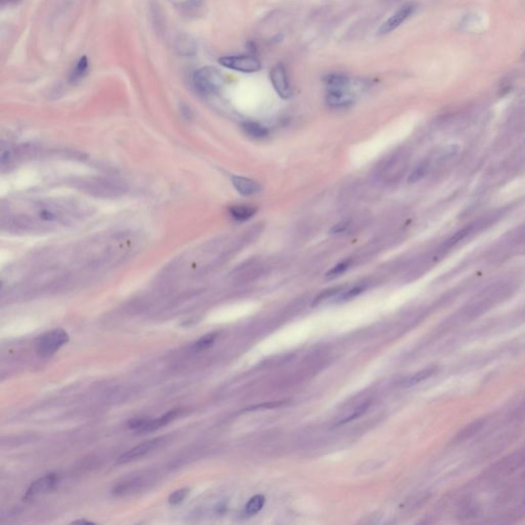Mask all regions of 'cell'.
I'll use <instances>...</instances> for the list:
<instances>
[{"label": "cell", "mask_w": 525, "mask_h": 525, "mask_svg": "<svg viewBox=\"0 0 525 525\" xmlns=\"http://www.w3.org/2000/svg\"><path fill=\"white\" fill-rule=\"evenodd\" d=\"M193 84L200 94L208 96L221 89L224 84V78L218 69L213 67H203L195 72Z\"/></svg>", "instance_id": "obj_1"}, {"label": "cell", "mask_w": 525, "mask_h": 525, "mask_svg": "<svg viewBox=\"0 0 525 525\" xmlns=\"http://www.w3.org/2000/svg\"><path fill=\"white\" fill-rule=\"evenodd\" d=\"M69 342V335L62 328L45 333L40 336L35 344L36 353L41 358H48L53 356L60 348Z\"/></svg>", "instance_id": "obj_2"}, {"label": "cell", "mask_w": 525, "mask_h": 525, "mask_svg": "<svg viewBox=\"0 0 525 525\" xmlns=\"http://www.w3.org/2000/svg\"><path fill=\"white\" fill-rule=\"evenodd\" d=\"M219 63L226 68L242 73H254L261 69L260 60L251 55L225 56L220 58Z\"/></svg>", "instance_id": "obj_3"}, {"label": "cell", "mask_w": 525, "mask_h": 525, "mask_svg": "<svg viewBox=\"0 0 525 525\" xmlns=\"http://www.w3.org/2000/svg\"><path fill=\"white\" fill-rule=\"evenodd\" d=\"M181 413V409H171L166 415L160 418L154 420H145V419H137L132 420L128 423V427L135 430L137 433H146V432H153L163 426L168 425L169 421L176 419Z\"/></svg>", "instance_id": "obj_4"}, {"label": "cell", "mask_w": 525, "mask_h": 525, "mask_svg": "<svg viewBox=\"0 0 525 525\" xmlns=\"http://www.w3.org/2000/svg\"><path fill=\"white\" fill-rule=\"evenodd\" d=\"M166 440H167L166 438L159 437V438H154V439H150L148 441L143 442V443H141L140 445L131 448L130 450L126 451V454L120 456L117 460V464H127V462H130L132 461H136L138 459L145 457L146 455L150 454L152 450L156 449L160 445H162L164 442H166Z\"/></svg>", "instance_id": "obj_5"}, {"label": "cell", "mask_w": 525, "mask_h": 525, "mask_svg": "<svg viewBox=\"0 0 525 525\" xmlns=\"http://www.w3.org/2000/svg\"><path fill=\"white\" fill-rule=\"evenodd\" d=\"M88 188V191L91 194H95L97 196H116L117 194H121L123 191V185L118 184L115 181L99 179L92 180L84 185Z\"/></svg>", "instance_id": "obj_6"}, {"label": "cell", "mask_w": 525, "mask_h": 525, "mask_svg": "<svg viewBox=\"0 0 525 525\" xmlns=\"http://www.w3.org/2000/svg\"><path fill=\"white\" fill-rule=\"evenodd\" d=\"M272 85L280 98L288 99L292 96V88L288 80L287 72L282 64H277L270 72Z\"/></svg>", "instance_id": "obj_7"}, {"label": "cell", "mask_w": 525, "mask_h": 525, "mask_svg": "<svg viewBox=\"0 0 525 525\" xmlns=\"http://www.w3.org/2000/svg\"><path fill=\"white\" fill-rule=\"evenodd\" d=\"M415 9H416V6L413 3H407V4H404L403 6H401L397 12H395L382 26L379 27L378 34L386 35L392 32V31H394L399 26H401V24H403L405 21L414 14Z\"/></svg>", "instance_id": "obj_8"}, {"label": "cell", "mask_w": 525, "mask_h": 525, "mask_svg": "<svg viewBox=\"0 0 525 525\" xmlns=\"http://www.w3.org/2000/svg\"><path fill=\"white\" fill-rule=\"evenodd\" d=\"M58 479H59L58 475L53 474V473L37 479L30 485V487L26 491L24 500L32 501L38 498L39 496L43 495V493H46L47 491L51 490L57 485Z\"/></svg>", "instance_id": "obj_9"}, {"label": "cell", "mask_w": 525, "mask_h": 525, "mask_svg": "<svg viewBox=\"0 0 525 525\" xmlns=\"http://www.w3.org/2000/svg\"><path fill=\"white\" fill-rule=\"evenodd\" d=\"M326 104L333 108H343L353 104L355 95L352 90H327Z\"/></svg>", "instance_id": "obj_10"}, {"label": "cell", "mask_w": 525, "mask_h": 525, "mask_svg": "<svg viewBox=\"0 0 525 525\" xmlns=\"http://www.w3.org/2000/svg\"><path fill=\"white\" fill-rule=\"evenodd\" d=\"M328 90H351V79L342 73H331L324 77Z\"/></svg>", "instance_id": "obj_11"}, {"label": "cell", "mask_w": 525, "mask_h": 525, "mask_svg": "<svg viewBox=\"0 0 525 525\" xmlns=\"http://www.w3.org/2000/svg\"><path fill=\"white\" fill-rule=\"evenodd\" d=\"M233 186L243 196H251L260 191L259 184L252 179L245 177H234L232 179Z\"/></svg>", "instance_id": "obj_12"}, {"label": "cell", "mask_w": 525, "mask_h": 525, "mask_svg": "<svg viewBox=\"0 0 525 525\" xmlns=\"http://www.w3.org/2000/svg\"><path fill=\"white\" fill-rule=\"evenodd\" d=\"M255 211L256 210L253 207H251V205H235V207H232L229 210L231 217L239 222L250 220L253 217Z\"/></svg>", "instance_id": "obj_13"}, {"label": "cell", "mask_w": 525, "mask_h": 525, "mask_svg": "<svg viewBox=\"0 0 525 525\" xmlns=\"http://www.w3.org/2000/svg\"><path fill=\"white\" fill-rule=\"evenodd\" d=\"M434 372H435L434 367H428V368H425V369H421V370H420V372H418L417 374L404 378L402 380V383H401V385L404 386V387L415 386V385H417V384H419L420 382H423V380L427 379L428 378H430L432 375L434 374Z\"/></svg>", "instance_id": "obj_14"}, {"label": "cell", "mask_w": 525, "mask_h": 525, "mask_svg": "<svg viewBox=\"0 0 525 525\" xmlns=\"http://www.w3.org/2000/svg\"><path fill=\"white\" fill-rule=\"evenodd\" d=\"M475 227H477V224H473V225H469L467 226V227L462 228V230L458 231L454 236H451V237L445 242L444 244V249L445 250H448L450 248H452V246L456 245L457 243L461 242L462 240H464L467 236H469L473 231H474Z\"/></svg>", "instance_id": "obj_15"}, {"label": "cell", "mask_w": 525, "mask_h": 525, "mask_svg": "<svg viewBox=\"0 0 525 525\" xmlns=\"http://www.w3.org/2000/svg\"><path fill=\"white\" fill-rule=\"evenodd\" d=\"M243 129L249 136L255 139L265 138L268 135V129L256 122H245L243 125Z\"/></svg>", "instance_id": "obj_16"}, {"label": "cell", "mask_w": 525, "mask_h": 525, "mask_svg": "<svg viewBox=\"0 0 525 525\" xmlns=\"http://www.w3.org/2000/svg\"><path fill=\"white\" fill-rule=\"evenodd\" d=\"M88 69V60L86 57H81L76 63L73 71L71 72L70 80L71 81H77L80 78L84 77Z\"/></svg>", "instance_id": "obj_17"}, {"label": "cell", "mask_w": 525, "mask_h": 525, "mask_svg": "<svg viewBox=\"0 0 525 525\" xmlns=\"http://www.w3.org/2000/svg\"><path fill=\"white\" fill-rule=\"evenodd\" d=\"M265 501H266L265 498L263 496H261V495L252 497L245 506L246 514H248V515H250V516H252V515H255V514H258L263 509V507L265 505Z\"/></svg>", "instance_id": "obj_18"}, {"label": "cell", "mask_w": 525, "mask_h": 525, "mask_svg": "<svg viewBox=\"0 0 525 525\" xmlns=\"http://www.w3.org/2000/svg\"><path fill=\"white\" fill-rule=\"evenodd\" d=\"M429 170V163L427 161L421 162L413 170L408 177V183L414 184L423 179Z\"/></svg>", "instance_id": "obj_19"}, {"label": "cell", "mask_w": 525, "mask_h": 525, "mask_svg": "<svg viewBox=\"0 0 525 525\" xmlns=\"http://www.w3.org/2000/svg\"><path fill=\"white\" fill-rule=\"evenodd\" d=\"M218 336V334L217 333H212V334H209L207 336H202L201 338H199L198 341L194 344L193 346V349L195 350V351H202V350H205L210 348L215 341V338H217Z\"/></svg>", "instance_id": "obj_20"}, {"label": "cell", "mask_w": 525, "mask_h": 525, "mask_svg": "<svg viewBox=\"0 0 525 525\" xmlns=\"http://www.w3.org/2000/svg\"><path fill=\"white\" fill-rule=\"evenodd\" d=\"M368 406H369V402H365V403L361 404L360 406H358L357 408H355L354 410H352V413L350 414L349 416L345 417V418L342 419V420H339L337 421V423H336V425H343V424H345V423H348V421H350V420H353L359 418L360 416H362V415L365 413V411H366V409L368 408Z\"/></svg>", "instance_id": "obj_21"}, {"label": "cell", "mask_w": 525, "mask_h": 525, "mask_svg": "<svg viewBox=\"0 0 525 525\" xmlns=\"http://www.w3.org/2000/svg\"><path fill=\"white\" fill-rule=\"evenodd\" d=\"M188 493H189L188 488L178 489L174 492H172L171 495L169 496L168 503L170 504L171 506H177V505H179V504H181L185 499H186V497L188 496Z\"/></svg>", "instance_id": "obj_22"}, {"label": "cell", "mask_w": 525, "mask_h": 525, "mask_svg": "<svg viewBox=\"0 0 525 525\" xmlns=\"http://www.w3.org/2000/svg\"><path fill=\"white\" fill-rule=\"evenodd\" d=\"M349 265H350L349 262H343V263L337 264L336 267H334L333 269L326 274V277L327 278H336V277H337L339 275H342L348 269Z\"/></svg>", "instance_id": "obj_23"}, {"label": "cell", "mask_w": 525, "mask_h": 525, "mask_svg": "<svg viewBox=\"0 0 525 525\" xmlns=\"http://www.w3.org/2000/svg\"><path fill=\"white\" fill-rule=\"evenodd\" d=\"M363 286H355L353 287L352 290H350L348 292H346L345 294H342V300H349V298H352L356 295H358L360 293H362L363 291Z\"/></svg>", "instance_id": "obj_24"}, {"label": "cell", "mask_w": 525, "mask_h": 525, "mask_svg": "<svg viewBox=\"0 0 525 525\" xmlns=\"http://www.w3.org/2000/svg\"><path fill=\"white\" fill-rule=\"evenodd\" d=\"M347 227H348V222H341V223L335 225L331 231L333 233H335V234H338V233L344 232L347 229Z\"/></svg>", "instance_id": "obj_25"}, {"label": "cell", "mask_w": 525, "mask_h": 525, "mask_svg": "<svg viewBox=\"0 0 525 525\" xmlns=\"http://www.w3.org/2000/svg\"><path fill=\"white\" fill-rule=\"evenodd\" d=\"M73 523H85V524H91L92 522H90V521H86V520H76V521H74Z\"/></svg>", "instance_id": "obj_26"}, {"label": "cell", "mask_w": 525, "mask_h": 525, "mask_svg": "<svg viewBox=\"0 0 525 525\" xmlns=\"http://www.w3.org/2000/svg\"><path fill=\"white\" fill-rule=\"evenodd\" d=\"M523 59L525 60V51H524V55H523Z\"/></svg>", "instance_id": "obj_27"}, {"label": "cell", "mask_w": 525, "mask_h": 525, "mask_svg": "<svg viewBox=\"0 0 525 525\" xmlns=\"http://www.w3.org/2000/svg\"><path fill=\"white\" fill-rule=\"evenodd\" d=\"M7 1H14V0H7Z\"/></svg>", "instance_id": "obj_28"}]
</instances>
